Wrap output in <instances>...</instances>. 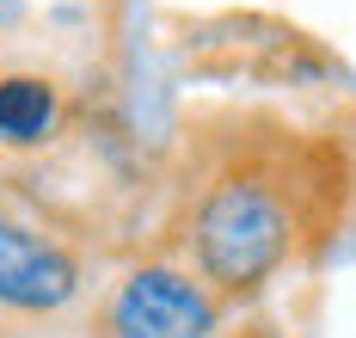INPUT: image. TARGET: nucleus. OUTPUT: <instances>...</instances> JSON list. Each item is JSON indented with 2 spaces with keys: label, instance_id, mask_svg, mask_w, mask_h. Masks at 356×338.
<instances>
[{
  "label": "nucleus",
  "instance_id": "obj_1",
  "mask_svg": "<svg viewBox=\"0 0 356 338\" xmlns=\"http://www.w3.org/2000/svg\"><path fill=\"white\" fill-rule=\"evenodd\" d=\"M295 197L270 166H227L215 172L209 191L191 209V252L203 283L227 289V296H252L264 289L295 252Z\"/></svg>",
  "mask_w": 356,
  "mask_h": 338
},
{
  "label": "nucleus",
  "instance_id": "obj_2",
  "mask_svg": "<svg viewBox=\"0 0 356 338\" xmlns=\"http://www.w3.org/2000/svg\"><path fill=\"white\" fill-rule=\"evenodd\" d=\"M105 338H215L221 301L203 277L172 264H142L117 283V296L99 314Z\"/></svg>",
  "mask_w": 356,
  "mask_h": 338
},
{
  "label": "nucleus",
  "instance_id": "obj_3",
  "mask_svg": "<svg viewBox=\"0 0 356 338\" xmlns=\"http://www.w3.org/2000/svg\"><path fill=\"white\" fill-rule=\"evenodd\" d=\"M74 289H80V259L68 246L0 216V307L56 314L62 301H74Z\"/></svg>",
  "mask_w": 356,
  "mask_h": 338
},
{
  "label": "nucleus",
  "instance_id": "obj_4",
  "mask_svg": "<svg viewBox=\"0 0 356 338\" xmlns=\"http://www.w3.org/2000/svg\"><path fill=\"white\" fill-rule=\"evenodd\" d=\"M56 129V86L43 74H0V142L37 148Z\"/></svg>",
  "mask_w": 356,
  "mask_h": 338
}]
</instances>
